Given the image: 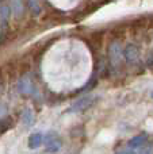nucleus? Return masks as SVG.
Here are the masks:
<instances>
[{
	"instance_id": "423d86ee",
	"label": "nucleus",
	"mask_w": 153,
	"mask_h": 154,
	"mask_svg": "<svg viewBox=\"0 0 153 154\" xmlns=\"http://www.w3.org/2000/svg\"><path fill=\"white\" fill-rule=\"evenodd\" d=\"M18 89H19V92H20V93L29 96V95H31V93L34 92L35 88H34V84H33L31 80H30L27 76H24V77H22V79L19 80Z\"/></svg>"
},
{
	"instance_id": "9d476101",
	"label": "nucleus",
	"mask_w": 153,
	"mask_h": 154,
	"mask_svg": "<svg viewBox=\"0 0 153 154\" xmlns=\"http://www.w3.org/2000/svg\"><path fill=\"white\" fill-rule=\"evenodd\" d=\"M27 4H29L30 10H31V12L34 14V15H38V14L41 12V7H39L38 0H27Z\"/></svg>"
},
{
	"instance_id": "ddd939ff",
	"label": "nucleus",
	"mask_w": 153,
	"mask_h": 154,
	"mask_svg": "<svg viewBox=\"0 0 153 154\" xmlns=\"http://www.w3.org/2000/svg\"><path fill=\"white\" fill-rule=\"evenodd\" d=\"M5 114H7V107L3 103H0V118H4Z\"/></svg>"
},
{
	"instance_id": "9b49d317",
	"label": "nucleus",
	"mask_w": 153,
	"mask_h": 154,
	"mask_svg": "<svg viewBox=\"0 0 153 154\" xmlns=\"http://www.w3.org/2000/svg\"><path fill=\"white\" fill-rule=\"evenodd\" d=\"M138 154H153V145H145L138 150Z\"/></svg>"
},
{
	"instance_id": "20e7f679",
	"label": "nucleus",
	"mask_w": 153,
	"mask_h": 154,
	"mask_svg": "<svg viewBox=\"0 0 153 154\" xmlns=\"http://www.w3.org/2000/svg\"><path fill=\"white\" fill-rule=\"evenodd\" d=\"M123 57L129 64H137L140 61V51L134 43H129L123 49Z\"/></svg>"
},
{
	"instance_id": "f8f14e48",
	"label": "nucleus",
	"mask_w": 153,
	"mask_h": 154,
	"mask_svg": "<svg viewBox=\"0 0 153 154\" xmlns=\"http://www.w3.org/2000/svg\"><path fill=\"white\" fill-rule=\"evenodd\" d=\"M115 154H136V150H133V149H130L129 146H126V147H122V149L117 150Z\"/></svg>"
},
{
	"instance_id": "f257e3e1",
	"label": "nucleus",
	"mask_w": 153,
	"mask_h": 154,
	"mask_svg": "<svg viewBox=\"0 0 153 154\" xmlns=\"http://www.w3.org/2000/svg\"><path fill=\"white\" fill-rule=\"evenodd\" d=\"M108 57H110V61L113 64V66H119L123 58V49H122L121 43L114 41L113 43L108 48Z\"/></svg>"
},
{
	"instance_id": "39448f33",
	"label": "nucleus",
	"mask_w": 153,
	"mask_h": 154,
	"mask_svg": "<svg viewBox=\"0 0 153 154\" xmlns=\"http://www.w3.org/2000/svg\"><path fill=\"white\" fill-rule=\"evenodd\" d=\"M148 143V133L142 131V133L134 135L129 142H127V146L133 150H140L141 147H144Z\"/></svg>"
},
{
	"instance_id": "0eeeda50",
	"label": "nucleus",
	"mask_w": 153,
	"mask_h": 154,
	"mask_svg": "<svg viewBox=\"0 0 153 154\" xmlns=\"http://www.w3.org/2000/svg\"><path fill=\"white\" fill-rule=\"evenodd\" d=\"M10 10L15 18H20L24 12V0H10Z\"/></svg>"
},
{
	"instance_id": "4468645a",
	"label": "nucleus",
	"mask_w": 153,
	"mask_h": 154,
	"mask_svg": "<svg viewBox=\"0 0 153 154\" xmlns=\"http://www.w3.org/2000/svg\"><path fill=\"white\" fill-rule=\"evenodd\" d=\"M151 97L153 99V89H152V92H151Z\"/></svg>"
},
{
	"instance_id": "f03ea898",
	"label": "nucleus",
	"mask_w": 153,
	"mask_h": 154,
	"mask_svg": "<svg viewBox=\"0 0 153 154\" xmlns=\"http://www.w3.org/2000/svg\"><path fill=\"white\" fill-rule=\"evenodd\" d=\"M95 100H96L95 96H84V97L79 99L77 101H75L72 104V107L68 109V112H83L86 109H88L95 103Z\"/></svg>"
},
{
	"instance_id": "6e6552de",
	"label": "nucleus",
	"mask_w": 153,
	"mask_h": 154,
	"mask_svg": "<svg viewBox=\"0 0 153 154\" xmlns=\"http://www.w3.org/2000/svg\"><path fill=\"white\" fill-rule=\"evenodd\" d=\"M43 142V135L41 133H34L30 135L29 138V146L31 147V149H37V147H39L41 145H42Z\"/></svg>"
},
{
	"instance_id": "7ed1b4c3",
	"label": "nucleus",
	"mask_w": 153,
	"mask_h": 154,
	"mask_svg": "<svg viewBox=\"0 0 153 154\" xmlns=\"http://www.w3.org/2000/svg\"><path fill=\"white\" fill-rule=\"evenodd\" d=\"M45 143H46V150L49 153H56L61 149V139L54 131H50V133L46 134Z\"/></svg>"
},
{
	"instance_id": "1a4fd4ad",
	"label": "nucleus",
	"mask_w": 153,
	"mask_h": 154,
	"mask_svg": "<svg viewBox=\"0 0 153 154\" xmlns=\"http://www.w3.org/2000/svg\"><path fill=\"white\" fill-rule=\"evenodd\" d=\"M34 120H35V115H34V112H33L30 108H27L26 111L23 112V123L27 126V127H30V126H33Z\"/></svg>"
}]
</instances>
